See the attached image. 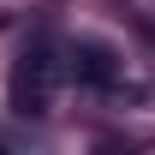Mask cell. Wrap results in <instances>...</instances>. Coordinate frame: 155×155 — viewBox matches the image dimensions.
I'll list each match as a JSON object with an SVG mask.
<instances>
[{
  "label": "cell",
  "instance_id": "6da1fadb",
  "mask_svg": "<svg viewBox=\"0 0 155 155\" xmlns=\"http://www.w3.org/2000/svg\"><path fill=\"white\" fill-rule=\"evenodd\" d=\"M6 96H12V114H24V119H42L54 107V60H48V48L18 54L12 78H6Z\"/></svg>",
  "mask_w": 155,
  "mask_h": 155
},
{
  "label": "cell",
  "instance_id": "7a4b0ae2",
  "mask_svg": "<svg viewBox=\"0 0 155 155\" xmlns=\"http://www.w3.org/2000/svg\"><path fill=\"white\" fill-rule=\"evenodd\" d=\"M72 78L78 84H114L119 78V60L107 42H72Z\"/></svg>",
  "mask_w": 155,
  "mask_h": 155
}]
</instances>
